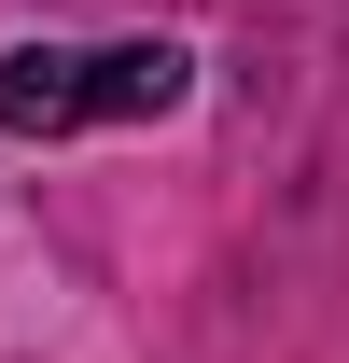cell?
<instances>
[{"label":"cell","instance_id":"6da1fadb","mask_svg":"<svg viewBox=\"0 0 349 363\" xmlns=\"http://www.w3.org/2000/svg\"><path fill=\"white\" fill-rule=\"evenodd\" d=\"M196 98L182 43H14L0 56V140H70V126H168Z\"/></svg>","mask_w":349,"mask_h":363}]
</instances>
